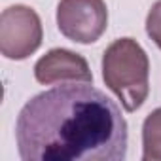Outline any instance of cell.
<instances>
[{
	"instance_id": "6da1fadb",
	"label": "cell",
	"mask_w": 161,
	"mask_h": 161,
	"mask_svg": "<svg viewBox=\"0 0 161 161\" xmlns=\"http://www.w3.org/2000/svg\"><path fill=\"white\" fill-rule=\"evenodd\" d=\"M15 142L23 161H123L129 127L106 93L74 82L25 103Z\"/></svg>"
},
{
	"instance_id": "7a4b0ae2",
	"label": "cell",
	"mask_w": 161,
	"mask_h": 161,
	"mask_svg": "<svg viewBox=\"0 0 161 161\" xmlns=\"http://www.w3.org/2000/svg\"><path fill=\"white\" fill-rule=\"evenodd\" d=\"M103 80L125 112H136L150 93V59L133 38H118L103 55Z\"/></svg>"
},
{
	"instance_id": "3957f363",
	"label": "cell",
	"mask_w": 161,
	"mask_h": 161,
	"mask_svg": "<svg viewBox=\"0 0 161 161\" xmlns=\"http://www.w3.org/2000/svg\"><path fill=\"white\" fill-rule=\"evenodd\" d=\"M44 31L40 15L25 6H10L0 15V51L6 59L23 61L42 46Z\"/></svg>"
},
{
	"instance_id": "277c9868",
	"label": "cell",
	"mask_w": 161,
	"mask_h": 161,
	"mask_svg": "<svg viewBox=\"0 0 161 161\" xmlns=\"http://www.w3.org/2000/svg\"><path fill=\"white\" fill-rule=\"evenodd\" d=\"M57 27L64 38L76 44H93L108 27V8L104 0H61Z\"/></svg>"
},
{
	"instance_id": "5b68a950",
	"label": "cell",
	"mask_w": 161,
	"mask_h": 161,
	"mask_svg": "<svg viewBox=\"0 0 161 161\" xmlns=\"http://www.w3.org/2000/svg\"><path fill=\"white\" fill-rule=\"evenodd\" d=\"M34 78L42 86L61 82H84L93 84V74L87 61L70 49L55 47L42 55L34 64Z\"/></svg>"
},
{
	"instance_id": "8992f818",
	"label": "cell",
	"mask_w": 161,
	"mask_h": 161,
	"mask_svg": "<svg viewBox=\"0 0 161 161\" xmlns=\"http://www.w3.org/2000/svg\"><path fill=\"white\" fill-rule=\"evenodd\" d=\"M142 159L161 161V108L152 110L142 123Z\"/></svg>"
},
{
	"instance_id": "52a82bcc",
	"label": "cell",
	"mask_w": 161,
	"mask_h": 161,
	"mask_svg": "<svg viewBox=\"0 0 161 161\" xmlns=\"http://www.w3.org/2000/svg\"><path fill=\"white\" fill-rule=\"evenodd\" d=\"M146 32L153 40V44L161 49V0L150 8L148 17H146Z\"/></svg>"
}]
</instances>
